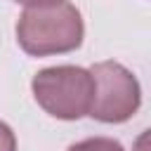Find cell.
<instances>
[{
	"label": "cell",
	"mask_w": 151,
	"mask_h": 151,
	"mask_svg": "<svg viewBox=\"0 0 151 151\" xmlns=\"http://www.w3.org/2000/svg\"><path fill=\"white\" fill-rule=\"evenodd\" d=\"M85 35L83 17L66 0L26 7L17 21V42L26 54L47 57L80 47Z\"/></svg>",
	"instance_id": "obj_1"
},
{
	"label": "cell",
	"mask_w": 151,
	"mask_h": 151,
	"mask_svg": "<svg viewBox=\"0 0 151 151\" xmlns=\"http://www.w3.org/2000/svg\"><path fill=\"white\" fill-rule=\"evenodd\" d=\"M33 97L42 111L59 120H78L90 113L94 80L80 66H50L33 76Z\"/></svg>",
	"instance_id": "obj_2"
},
{
	"label": "cell",
	"mask_w": 151,
	"mask_h": 151,
	"mask_svg": "<svg viewBox=\"0 0 151 151\" xmlns=\"http://www.w3.org/2000/svg\"><path fill=\"white\" fill-rule=\"evenodd\" d=\"M94 80V97L90 116L101 123H125L142 104V87L132 71L118 61H99L90 68Z\"/></svg>",
	"instance_id": "obj_3"
},
{
	"label": "cell",
	"mask_w": 151,
	"mask_h": 151,
	"mask_svg": "<svg viewBox=\"0 0 151 151\" xmlns=\"http://www.w3.org/2000/svg\"><path fill=\"white\" fill-rule=\"evenodd\" d=\"M66 151H125V149L120 142H116L111 137H90V139L71 144Z\"/></svg>",
	"instance_id": "obj_4"
},
{
	"label": "cell",
	"mask_w": 151,
	"mask_h": 151,
	"mask_svg": "<svg viewBox=\"0 0 151 151\" xmlns=\"http://www.w3.org/2000/svg\"><path fill=\"white\" fill-rule=\"evenodd\" d=\"M0 151H17V137L7 123L0 120Z\"/></svg>",
	"instance_id": "obj_5"
},
{
	"label": "cell",
	"mask_w": 151,
	"mask_h": 151,
	"mask_svg": "<svg viewBox=\"0 0 151 151\" xmlns=\"http://www.w3.org/2000/svg\"><path fill=\"white\" fill-rule=\"evenodd\" d=\"M14 2H21V5L33 7V5H47V2H57V0H14Z\"/></svg>",
	"instance_id": "obj_6"
}]
</instances>
